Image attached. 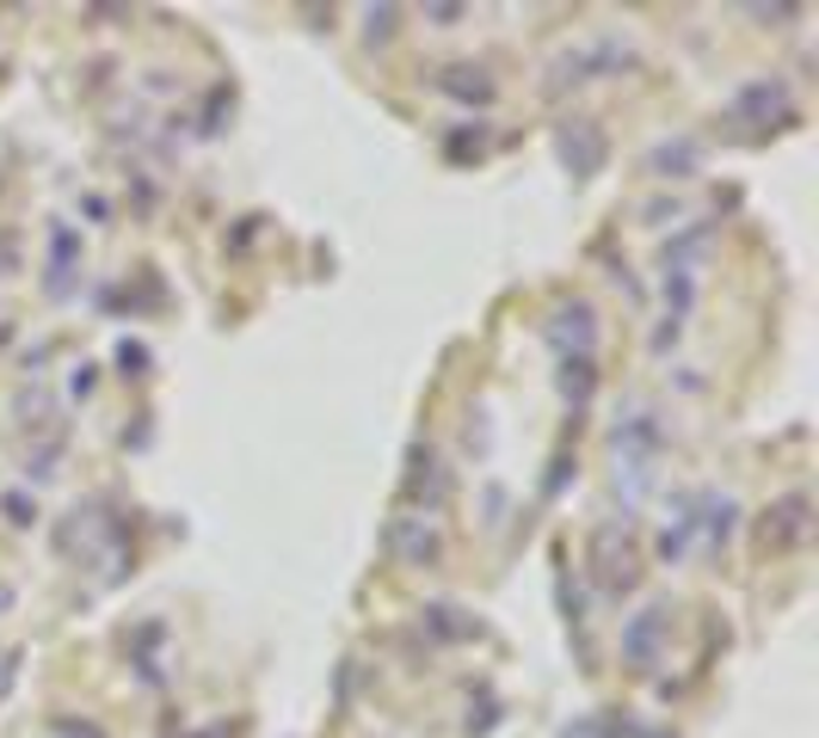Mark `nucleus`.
Here are the masks:
<instances>
[{
    "label": "nucleus",
    "mask_w": 819,
    "mask_h": 738,
    "mask_svg": "<svg viewBox=\"0 0 819 738\" xmlns=\"http://www.w3.org/2000/svg\"><path fill=\"white\" fill-rule=\"evenodd\" d=\"M660 627H666V609H641V622L623 634V652L648 664V659H653V646H660Z\"/></svg>",
    "instance_id": "f257e3e1"
}]
</instances>
